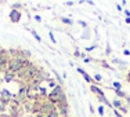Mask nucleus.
Masks as SVG:
<instances>
[{
  "label": "nucleus",
  "instance_id": "nucleus-1",
  "mask_svg": "<svg viewBox=\"0 0 130 117\" xmlns=\"http://www.w3.org/2000/svg\"><path fill=\"white\" fill-rule=\"evenodd\" d=\"M20 18H21V13H18L17 10H13L10 13V19L13 21V22H18V21H20Z\"/></svg>",
  "mask_w": 130,
  "mask_h": 117
},
{
  "label": "nucleus",
  "instance_id": "nucleus-7",
  "mask_svg": "<svg viewBox=\"0 0 130 117\" xmlns=\"http://www.w3.org/2000/svg\"><path fill=\"white\" fill-rule=\"evenodd\" d=\"M22 7V4H20V3H15V4H13V8L14 10H17V8H21Z\"/></svg>",
  "mask_w": 130,
  "mask_h": 117
},
{
  "label": "nucleus",
  "instance_id": "nucleus-9",
  "mask_svg": "<svg viewBox=\"0 0 130 117\" xmlns=\"http://www.w3.org/2000/svg\"><path fill=\"white\" fill-rule=\"evenodd\" d=\"M98 113H100L101 116L104 114V107H103V106H98Z\"/></svg>",
  "mask_w": 130,
  "mask_h": 117
},
{
  "label": "nucleus",
  "instance_id": "nucleus-16",
  "mask_svg": "<svg viewBox=\"0 0 130 117\" xmlns=\"http://www.w3.org/2000/svg\"><path fill=\"white\" fill-rule=\"evenodd\" d=\"M90 61H91L90 58H85V63H89V62H90Z\"/></svg>",
  "mask_w": 130,
  "mask_h": 117
},
{
  "label": "nucleus",
  "instance_id": "nucleus-17",
  "mask_svg": "<svg viewBox=\"0 0 130 117\" xmlns=\"http://www.w3.org/2000/svg\"><path fill=\"white\" fill-rule=\"evenodd\" d=\"M65 4H67V6H73V2H67Z\"/></svg>",
  "mask_w": 130,
  "mask_h": 117
},
{
  "label": "nucleus",
  "instance_id": "nucleus-11",
  "mask_svg": "<svg viewBox=\"0 0 130 117\" xmlns=\"http://www.w3.org/2000/svg\"><path fill=\"white\" fill-rule=\"evenodd\" d=\"M48 36H50V39H51V41H53V43H54V41H55V39H54V35H53V32H50V33H48Z\"/></svg>",
  "mask_w": 130,
  "mask_h": 117
},
{
  "label": "nucleus",
  "instance_id": "nucleus-5",
  "mask_svg": "<svg viewBox=\"0 0 130 117\" xmlns=\"http://www.w3.org/2000/svg\"><path fill=\"white\" fill-rule=\"evenodd\" d=\"M113 87H115V90H120V88H122V84H120L119 81H115L113 83Z\"/></svg>",
  "mask_w": 130,
  "mask_h": 117
},
{
  "label": "nucleus",
  "instance_id": "nucleus-15",
  "mask_svg": "<svg viewBox=\"0 0 130 117\" xmlns=\"http://www.w3.org/2000/svg\"><path fill=\"white\" fill-rule=\"evenodd\" d=\"M123 54H125V55H130V51L129 50H125V51H123Z\"/></svg>",
  "mask_w": 130,
  "mask_h": 117
},
{
  "label": "nucleus",
  "instance_id": "nucleus-14",
  "mask_svg": "<svg viewBox=\"0 0 130 117\" xmlns=\"http://www.w3.org/2000/svg\"><path fill=\"white\" fill-rule=\"evenodd\" d=\"M35 19H36V21H38V22H40V21H42V18H40V17H39V15H36V17H35Z\"/></svg>",
  "mask_w": 130,
  "mask_h": 117
},
{
  "label": "nucleus",
  "instance_id": "nucleus-2",
  "mask_svg": "<svg viewBox=\"0 0 130 117\" xmlns=\"http://www.w3.org/2000/svg\"><path fill=\"white\" fill-rule=\"evenodd\" d=\"M76 70H78V72L80 73V75H82V76H83V77H85V80H86V81H89V83H91V77H90V76H89V75H87V73H86V72H85V70H83V69H82V67H76Z\"/></svg>",
  "mask_w": 130,
  "mask_h": 117
},
{
  "label": "nucleus",
  "instance_id": "nucleus-4",
  "mask_svg": "<svg viewBox=\"0 0 130 117\" xmlns=\"http://www.w3.org/2000/svg\"><path fill=\"white\" fill-rule=\"evenodd\" d=\"M30 32H32V35H33V36H35V39H36V40H38V41H42V37H40V36H39V35H38V33H36V32H35V30H30Z\"/></svg>",
  "mask_w": 130,
  "mask_h": 117
},
{
  "label": "nucleus",
  "instance_id": "nucleus-18",
  "mask_svg": "<svg viewBox=\"0 0 130 117\" xmlns=\"http://www.w3.org/2000/svg\"><path fill=\"white\" fill-rule=\"evenodd\" d=\"M126 24H130V17L126 18Z\"/></svg>",
  "mask_w": 130,
  "mask_h": 117
},
{
  "label": "nucleus",
  "instance_id": "nucleus-13",
  "mask_svg": "<svg viewBox=\"0 0 130 117\" xmlns=\"http://www.w3.org/2000/svg\"><path fill=\"white\" fill-rule=\"evenodd\" d=\"M94 79L97 80V81H100V80H101V76H100V75H95V76H94Z\"/></svg>",
  "mask_w": 130,
  "mask_h": 117
},
{
  "label": "nucleus",
  "instance_id": "nucleus-3",
  "mask_svg": "<svg viewBox=\"0 0 130 117\" xmlns=\"http://www.w3.org/2000/svg\"><path fill=\"white\" fill-rule=\"evenodd\" d=\"M112 103H113V106H115V107H119V109H122V102H120V101L115 99Z\"/></svg>",
  "mask_w": 130,
  "mask_h": 117
},
{
  "label": "nucleus",
  "instance_id": "nucleus-6",
  "mask_svg": "<svg viewBox=\"0 0 130 117\" xmlns=\"http://www.w3.org/2000/svg\"><path fill=\"white\" fill-rule=\"evenodd\" d=\"M113 91H115L116 94L119 95V97H122V98H123V97H126V94H125V92H123V91H120V90H113Z\"/></svg>",
  "mask_w": 130,
  "mask_h": 117
},
{
  "label": "nucleus",
  "instance_id": "nucleus-12",
  "mask_svg": "<svg viewBox=\"0 0 130 117\" xmlns=\"http://www.w3.org/2000/svg\"><path fill=\"white\" fill-rule=\"evenodd\" d=\"M97 47V45H91V47H89V48H86V51H91V50H94V48Z\"/></svg>",
  "mask_w": 130,
  "mask_h": 117
},
{
  "label": "nucleus",
  "instance_id": "nucleus-10",
  "mask_svg": "<svg viewBox=\"0 0 130 117\" xmlns=\"http://www.w3.org/2000/svg\"><path fill=\"white\" fill-rule=\"evenodd\" d=\"M105 54H108V55L111 54V45H109V44L107 45V51H105Z\"/></svg>",
  "mask_w": 130,
  "mask_h": 117
},
{
  "label": "nucleus",
  "instance_id": "nucleus-8",
  "mask_svg": "<svg viewBox=\"0 0 130 117\" xmlns=\"http://www.w3.org/2000/svg\"><path fill=\"white\" fill-rule=\"evenodd\" d=\"M61 21H62L64 24H69V25H72V21H71V19H67V18H62Z\"/></svg>",
  "mask_w": 130,
  "mask_h": 117
}]
</instances>
